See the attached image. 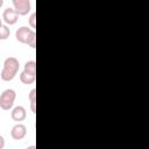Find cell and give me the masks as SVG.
I'll use <instances>...</instances> for the list:
<instances>
[{
  "instance_id": "10",
  "label": "cell",
  "mask_w": 149,
  "mask_h": 149,
  "mask_svg": "<svg viewBox=\"0 0 149 149\" xmlns=\"http://www.w3.org/2000/svg\"><path fill=\"white\" fill-rule=\"evenodd\" d=\"M10 35V30L6 24H2L0 27V40H7Z\"/></svg>"
},
{
  "instance_id": "12",
  "label": "cell",
  "mask_w": 149,
  "mask_h": 149,
  "mask_svg": "<svg viewBox=\"0 0 149 149\" xmlns=\"http://www.w3.org/2000/svg\"><path fill=\"white\" fill-rule=\"evenodd\" d=\"M28 98H29L30 101H35V100H36V88H33V90L29 92Z\"/></svg>"
},
{
  "instance_id": "1",
  "label": "cell",
  "mask_w": 149,
  "mask_h": 149,
  "mask_svg": "<svg viewBox=\"0 0 149 149\" xmlns=\"http://www.w3.org/2000/svg\"><path fill=\"white\" fill-rule=\"evenodd\" d=\"M19 68H20V63H19V59L15 58V57H7L3 62V68H2V71H1V79L3 81H9L12 80L17 71H19Z\"/></svg>"
},
{
  "instance_id": "16",
  "label": "cell",
  "mask_w": 149,
  "mask_h": 149,
  "mask_svg": "<svg viewBox=\"0 0 149 149\" xmlns=\"http://www.w3.org/2000/svg\"><path fill=\"white\" fill-rule=\"evenodd\" d=\"M2 5H3V0H0V8L2 7Z\"/></svg>"
},
{
  "instance_id": "6",
  "label": "cell",
  "mask_w": 149,
  "mask_h": 149,
  "mask_svg": "<svg viewBox=\"0 0 149 149\" xmlns=\"http://www.w3.org/2000/svg\"><path fill=\"white\" fill-rule=\"evenodd\" d=\"M2 19L7 24H15L19 20V14L14 10V8H6L2 13Z\"/></svg>"
},
{
  "instance_id": "9",
  "label": "cell",
  "mask_w": 149,
  "mask_h": 149,
  "mask_svg": "<svg viewBox=\"0 0 149 149\" xmlns=\"http://www.w3.org/2000/svg\"><path fill=\"white\" fill-rule=\"evenodd\" d=\"M23 71H24L26 73L36 76V62H35V61H28V62H26V63H24Z\"/></svg>"
},
{
  "instance_id": "2",
  "label": "cell",
  "mask_w": 149,
  "mask_h": 149,
  "mask_svg": "<svg viewBox=\"0 0 149 149\" xmlns=\"http://www.w3.org/2000/svg\"><path fill=\"white\" fill-rule=\"evenodd\" d=\"M15 37L20 43L28 44L30 48L35 49V47H36V34H35L34 29L22 26V27L16 29Z\"/></svg>"
},
{
  "instance_id": "8",
  "label": "cell",
  "mask_w": 149,
  "mask_h": 149,
  "mask_svg": "<svg viewBox=\"0 0 149 149\" xmlns=\"http://www.w3.org/2000/svg\"><path fill=\"white\" fill-rule=\"evenodd\" d=\"M35 79H36V76H33V74H29V73H26L24 71H22L20 73V80L26 84V85H31L35 83Z\"/></svg>"
},
{
  "instance_id": "14",
  "label": "cell",
  "mask_w": 149,
  "mask_h": 149,
  "mask_svg": "<svg viewBox=\"0 0 149 149\" xmlns=\"http://www.w3.org/2000/svg\"><path fill=\"white\" fill-rule=\"evenodd\" d=\"M5 147V139L2 135H0V149H3Z\"/></svg>"
},
{
  "instance_id": "17",
  "label": "cell",
  "mask_w": 149,
  "mask_h": 149,
  "mask_svg": "<svg viewBox=\"0 0 149 149\" xmlns=\"http://www.w3.org/2000/svg\"><path fill=\"white\" fill-rule=\"evenodd\" d=\"M2 26V22H1V19H0V27Z\"/></svg>"
},
{
  "instance_id": "3",
  "label": "cell",
  "mask_w": 149,
  "mask_h": 149,
  "mask_svg": "<svg viewBox=\"0 0 149 149\" xmlns=\"http://www.w3.org/2000/svg\"><path fill=\"white\" fill-rule=\"evenodd\" d=\"M16 98V92L13 88H7L5 90L1 95H0V107L3 111H8L13 107L14 101Z\"/></svg>"
},
{
  "instance_id": "5",
  "label": "cell",
  "mask_w": 149,
  "mask_h": 149,
  "mask_svg": "<svg viewBox=\"0 0 149 149\" xmlns=\"http://www.w3.org/2000/svg\"><path fill=\"white\" fill-rule=\"evenodd\" d=\"M27 135V127L23 123H16L12 127L10 130V136L14 140H22L24 136Z\"/></svg>"
},
{
  "instance_id": "15",
  "label": "cell",
  "mask_w": 149,
  "mask_h": 149,
  "mask_svg": "<svg viewBox=\"0 0 149 149\" xmlns=\"http://www.w3.org/2000/svg\"><path fill=\"white\" fill-rule=\"evenodd\" d=\"M26 149H36V147H35V146L33 144V146H28V147H27Z\"/></svg>"
},
{
  "instance_id": "13",
  "label": "cell",
  "mask_w": 149,
  "mask_h": 149,
  "mask_svg": "<svg viewBox=\"0 0 149 149\" xmlns=\"http://www.w3.org/2000/svg\"><path fill=\"white\" fill-rule=\"evenodd\" d=\"M35 106H36V100H35V101H30V108H31V112H33L34 114L36 113V107H35Z\"/></svg>"
},
{
  "instance_id": "4",
  "label": "cell",
  "mask_w": 149,
  "mask_h": 149,
  "mask_svg": "<svg viewBox=\"0 0 149 149\" xmlns=\"http://www.w3.org/2000/svg\"><path fill=\"white\" fill-rule=\"evenodd\" d=\"M14 10L19 15H27L30 12V1L29 0H13Z\"/></svg>"
},
{
  "instance_id": "7",
  "label": "cell",
  "mask_w": 149,
  "mask_h": 149,
  "mask_svg": "<svg viewBox=\"0 0 149 149\" xmlns=\"http://www.w3.org/2000/svg\"><path fill=\"white\" fill-rule=\"evenodd\" d=\"M10 116L14 121L16 122H20V121H23L27 116V112H26V108L23 106H16L13 108L12 113H10Z\"/></svg>"
},
{
  "instance_id": "11",
  "label": "cell",
  "mask_w": 149,
  "mask_h": 149,
  "mask_svg": "<svg viewBox=\"0 0 149 149\" xmlns=\"http://www.w3.org/2000/svg\"><path fill=\"white\" fill-rule=\"evenodd\" d=\"M35 20H36V13L33 12V13L30 14V16H29V24H30L31 28H35V27H36V22H35Z\"/></svg>"
}]
</instances>
